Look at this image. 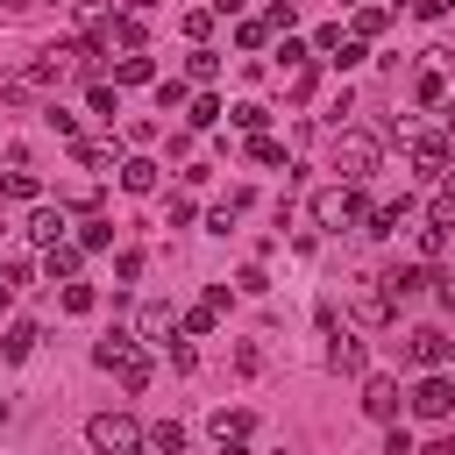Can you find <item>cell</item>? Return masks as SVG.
Masks as SVG:
<instances>
[{
  "label": "cell",
  "instance_id": "6da1fadb",
  "mask_svg": "<svg viewBox=\"0 0 455 455\" xmlns=\"http://www.w3.org/2000/svg\"><path fill=\"white\" fill-rule=\"evenodd\" d=\"M377 164H384V142H377L370 128H341V135H334V178L363 185V178H377Z\"/></svg>",
  "mask_w": 455,
  "mask_h": 455
},
{
  "label": "cell",
  "instance_id": "7a4b0ae2",
  "mask_svg": "<svg viewBox=\"0 0 455 455\" xmlns=\"http://www.w3.org/2000/svg\"><path fill=\"white\" fill-rule=\"evenodd\" d=\"M306 213H313V228H355V220H370V206H363V192H355L348 178L320 185V192L306 199Z\"/></svg>",
  "mask_w": 455,
  "mask_h": 455
},
{
  "label": "cell",
  "instance_id": "3957f363",
  "mask_svg": "<svg viewBox=\"0 0 455 455\" xmlns=\"http://www.w3.org/2000/svg\"><path fill=\"white\" fill-rule=\"evenodd\" d=\"M92 363H100V370H114L128 391H142V384H149V355H142V341H135V334H107V341L92 348Z\"/></svg>",
  "mask_w": 455,
  "mask_h": 455
},
{
  "label": "cell",
  "instance_id": "277c9868",
  "mask_svg": "<svg viewBox=\"0 0 455 455\" xmlns=\"http://www.w3.org/2000/svg\"><path fill=\"white\" fill-rule=\"evenodd\" d=\"M85 441H92V455H135L149 434H142L128 412H92V419H85Z\"/></svg>",
  "mask_w": 455,
  "mask_h": 455
},
{
  "label": "cell",
  "instance_id": "5b68a950",
  "mask_svg": "<svg viewBox=\"0 0 455 455\" xmlns=\"http://www.w3.org/2000/svg\"><path fill=\"white\" fill-rule=\"evenodd\" d=\"M448 355H455V341H448L441 327H412V334L398 341V363H405V370H441Z\"/></svg>",
  "mask_w": 455,
  "mask_h": 455
},
{
  "label": "cell",
  "instance_id": "8992f818",
  "mask_svg": "<svg viewBox=\"0 0 455 455\" xmlns=\"http://www.w3.org/2000/svg\"><path fill=\"white\" fill-rule=\"evenodd\" d=\"M405 405H412L419 419H448V412H455V384H448L441 370H427V377L412 384V398H405Z\"/></svg>",
  "mask_w": 455,
  "mask_h": 455
},
{
  "label": "cell",
  "instance_id": "52a82bcc",
  "mask_svg": "<svg viewBox=\"0 0 455 455\" xmlns=\"http://www.w3.org/2000/svg\"><path fill=\"white\" fill-rule=\"evenodd\" d=\"M377 284H384V299H391V306H405V299H419L434 277H427V263H398V270H384Z\"/></svg>",
  "mask_w": 455,
  "mask_h": 455
},
{
  "label": "cell",
  "instance_id": "ba28073f",
  "mask_svg": "<svg viewBox=\"0 0 455 455\" xmlns=\"http://www.w3.org/2000/svg\"><path fill=\"white\" fill-rule=\"evenodd\" d=\"M327 363H334V370H348V377H363V370H370L363 334H334V327H327Z\"/></svg>",
  "mask_w": 455,
  "mask_h": 455
},
{
  "label": "cell",
  "instance_id": "9c48e42d",
  "mask_svg": "<svg viewBox=\"0 0 455 455\" xmlns=\"http://www.w3.org/2000/svg\"><path fill=\"white\" fill-rule=\"evenodd\" d=\"M363 412L391 427V419H398V377H370V384H363Z\"/></svg>",
  "mask_w": 455,
  "mask_h": 455
},
{
  "label": "cell",
  "instance_id": "30bf717a",
  "mask_svg": "<svg viewBox=\"0 0 455 455\" xmlns=\"http://www.w3.org/2000/svg\"><path fill=\"white\" fill-rule=\"evenodd\" d=\"M412 171H419V178H448V142H441V135H419V142H412Z\"/></svg>",
  "mask_w": 455,
  "mask_h": 455
},
{
  "label": "cell",
  "instance_id": "8fae6325",
  "mask_svg": "<svg viewBox=\"0 0 455 455\" xmlns=\"http://www.w3.org/2000/svg\"><path fill=\"white\" fill-rule=\"evenodd\" d=\"M405 213H412V199L398 192V199H384V206H370V220H363V235H377V242H384V235H398V220H405Z\"/></svg>",
  "mask_w": 455,
  "mask_h": 455
},
{
  "label": "cell",
  "instance_id": "7c38bea8",
  "mask_svg": "<svg viewBox=\"0 0 455 455\" xmlns=\"http://www.w3.org/2000/svg\"><path fill=\"white\" fill-rule=\"evenodd\" d=\"M135 327H142V341H171V334H178V313H171L164 299H149V306L135 313Z\"/></svg>",
  "mask_w": 455,
  "mask_h": 455
},
{
  "label": "cell",
  "instance_id": "4fadbf2b",
  "mask_svg": "<svg viewBox=\"0 0 455 455\" xmlns=\"http://www.w3.org/2000/svg\"><path fill=\"white\" fill-rule=\"evenodd\" d=\"M28 242H36V249L64 242V206H36V213H28Z\"/></svg>",
  "mask_w": 455,
  "mask_h": 455
},
{
  "label": "cell",
  "instance_id": "5bb4252c",
  "mask_svg": "<svg viewBox=\"0 0 455 455\" xmlns=\"http://www.w3.org/2000/svg\"><path fill=\"white\" fill-rule=\"evenodd\" d=\"M78 263H85V249H78V242H50V249H43V270H50V277H64V284L78 277Z\"/></svg>",
  "mask_w": 455,
  "mask_h": 455
},
{
  "label": "cell",
  "instance_id": "9a60e30c",
  "mask_svg": "<svg viewBox=\"0 0 455 455\" xmlns=\"http://www.w3.org/2000/svg\"><path fill=\"white\" fill-rule=\"evenodd\" d=\"M36 341H43V327H36V320H14V327H7V341H0V355H7V363H28V348H36Z\"/></svg>",
  "mask_w": 455,
  "mask_h": 455
},
{
  "label": "cell",
  "instance_id": "2e32d148",
  "mask_svg": "<svg viewBox=\"0 0 455 455\" xmlns=\"http://www.w3.org/2000/svg\"><path fill=\"white\" fill-rule=\"evenodd\" d=\"M256 434V412L249 405H235V412H213V441H249Z\"/></svg>",
  "mask_w": 455,
  "mask_h": 455
},
{
  "label": "cell",
  "instance_id": "e0dca14e",
  "mask_svg": "<svg viewBox=\"0 0 455 455\" xmlns=\"http://www.w3.org/2000/svg\"><path fill=\"white\" fill-rule=\"evenodd\" d=\"M121 192H135V199L156 192V164H149V156H128V164H121Z\"/></svg>",
  "mask_w": 455,
  "mask_h": 455
},
{
  "label": "cell",
  "instance_id": "ac0fdd59",
  "mask_svg": "<svg viewBox=\"0 0 455 455\" xmlns=\"http://www.w3.org/2000/svg\"><path fill=\"white\" fill-rule=\"evenodd\" d=\"M149 78H156V64H149L142 50H128V57L114 64V85H149Z\"/></svg>",
  "mask_w": 455,
  "mask_h": 455
},
{
  "label": "cell",
  "instance_id": "d6986e66",
  "mask_svg": "<svg viewBox=\"0 0 455 455\" xmlns=\"http://www.w3.org/2000/svg\"><path fill=\"white\" fill-rule=\"evenodd\" d=\"M149 448H156V455H185V427H178V419H156V427H149Z\"/></svg>",
  "mask_w": 455,
  "mask_h": 455
},
{
  "label": "cell",
  "instance_id": "ffe728a7",
  "mask_svg": "<svg viewBox=\"0 0 455 455\" xmlns=\"http://www.w3.org/2000/svg\"><path fill=\"white\" fill-rule=\"evenodd\" d=\"M228 121H235L242 135H263V121H270V107H256V100H242V107H228Z\"/></svg>",
  "mask_w": 455,
  "mask_h": 455
},
{
  "label": "cell",
  "instance_id": "44dd1931",
  "mask_svg": "<svg viewBox=\"0 0 455 455\" xmlns=\"http://www.w3.org/2000/svg\"><path fill=\"white\" fill-rule=\"evenodd\" d=\"M213 320H220V306H213V299H199V306H185V313H178V327H185V334H206Z\"/></svg>",
  "mask_w": 455,
  "mask_h": 455
},
{
  "label": "cell",
  "instance_id": "7402d4cb",
  "mask_svg": "<svg viewBox=\"0 0 455 455\" xmlns=\"http://www.w3.org/2000/svg\"><path fill=\"white\" fill-rule=\"evenodd\" d=\"M427 220H434V228H455V185H441V192L427 199Z\"/></svg>",
  "mask_w": 455,
  "mask_h": 455
},
{
  "label": "cell",
  "instance_id": "603a6c76",
  "mask_svg": "<svg viewBox=\"0 0 455 455\" xmlns=\"http://www.w3.org/2000/svg\"><path fill=\"white\" fill-rule=\"evenodd\" d=\"M391 28V7H355V36H384Z\"/></svg>",
  "mask_w": 455,
  "mask_h": 455
},
{
  "label": "cell",
  "instance_id": "cb8c5ba5",
  "mask_svg": "<svg viewBox=\"0 0 455 455\" xmlns=\"http://www.w3.org/2000/svg\"><path fill=\"white\" fill-rule=\"evenodd\" d=\"M85 100H92V114H107V121H114V114H121V92H114V85H107V78H92V92H85Z\"/></svg>",
  "mask_w": 455,
  "mask_h": 455
},
{
  "label": "cell",
  "instance_id": "d4e9b609",
  "mask_svg": "<svg viewBox=\"0 0 455 455\" xmlns=\"http://www.w3.org/2000/svg\"><path fill=\"white\" fill-rule=\"evenodd\" d=\"M249 164H284V142L277 135H249Z\"/></svg>",
  "mask_w": 455,
  "mask_h": 455
},
{
  "label": "cell",
  "instance_id": "484cf974",
  "mask_svg": "<svg viewBox=\"0 0 455 455\" xmlns=\"http://www.w3.org/2000/svg\"><path fill=\"white\" fill-rule=\"evenodd\" d=\"M0 192H7V199H36L43 185H36V171H7V178H0Z\"/></svg>",
  "mask_w": 455,
  "mask_h": 455
},
{
  "label": "cell",
  "instance_id": "4316f807",
  "mask_svg": "<svg viewBox=\"0 0 455 455\" xmlns=\"http://www.w3.org/2000/svg\"><path fill=\"white\" fill-rule=\"evenodd\" d=\"M192 78H199V85H213V78H220V57H213V50H206V43H199V50H192Z\"/></svg>",
  "mask_w": 455,
  "mask_h": 455
},
{
  "label": "cell",
  "instance_id": "83f0119b",
  "mask_svg": "<svg viewBox=\"0 0 455 455\" xmlns=\"http://www.w3.org/2000/svg\"><path fill=\"white\" fill-rule=\"evenodd\" d=\"M185 121H192V128H213V121H220V100H213V92H199V100H192V114H185Z\"/></svg>",
  "mask_w": 455,
  "mask_h": 455
},
{
  "label": "cell",
  "instance_id": "f1b7e54d",
  "mask_svg": "<svg viewBox=\"0 0 455 455\" xmlns=\"http://www.w3.org/2000/svg\"><path fill=\"white\" fill-rule=\"evenodd\" d=\"M107 242H114V228H107V220H100V213H92V220H85V228H78V249H107Z\"/></svg>",
  "mask_w": 455,
  "mask_h": 455
},
{
  "label": "cell",
  "instance_id": "f546056e",
  "mask_svg": "<svg viewBox=\"0 0 455 455\" xmlns=\"http://www.w3.org/2000/svg\"><path fill=\"white\" fill-rule=\"evenodd\" d=\"M441 249H448V228H434V220H427V228H419V263H434Z\"/></svg>",
  "mask_w": 455,
  "mask_h": 455
},
{
  "label": "cell",
  "instance_id": "4dcf8cb0",
  "mask_svg": "<svg viewBox=\"0 0 455 455\" xmlns=\"http://www.w3.org/2000/svg\"><path fill=\"white\" fill-rule=\"evenodd\" d=\"M441 92H448V85H441V71H419V85H412V100H419V107H434Z\"/></svg>",
  "mask_w": 455,
  "mask_h": 455
},
{
  "label": "cell",
  "instance_id": "1f68e13d",
  "mask_svg": "<svg viewBox=\"0 0 455 455\" xmlns=\"http://www.w3.org/2000/svg\"><path fill=\"white\" fill-rule=\"evenodd\" d=\"M156 107H164V114L185 107V78H156Z\"/></svg>",
  "mask_w": 455,
  "mask_h": 455
},
{
  "label": "cell",
  "instance_id": "d6a6232c",
  "mask_svg": "<svg viewBox=\"0 0 455 455\" xmlns=\"http://www.w3.org/2000/svg\"><path fill=\"white\" fill-rule=\"evenodd\" d=\"M78 164H85V171H107L114 149H107V142H78Z\"/></svg>",
  "mask_w": 455,
  "mask_h": 455
},
{
  "label": "cell",
  "instance_id": "836d02e7",
  "mask_svg": "<svg viewBox=\"0 0 455 455\" xmlns=\"http://www.w3.org/2000/svg\"><path fill=\"white\" fill-rule=\"evenodd\" d=\"M64 313H92V284L71 277V284H64Z\"/></svg>",
  "mask_w": 455,
  "mask_h": 455
},
{
  "label": "cell",
  "instance_id": "e575fe53",
  "mask_svg": "<svg viewBox=\"0 0 455 455\" xmlns=\"http://www.w3.org/2000/svg\"><path fill=\"white\" fill-rule=\"evenodd\" d=\"M384 455H419V448H412V434H405L398 419H391V434H384Z\"/></svg>",
  "mask_w": 455,
  "mask_h": 455
},
{
  "label": "cell",
  "instance_id": "d590c367",
  "mask_svg": "<svg viewBox=\"0 0 455 455\" xmlns=\"http://www.w3.org/2000/svg\"><path fill=\"white\" fill-rule=\"evenodd\" d=\"M235 36H242V50H263V36H270V21H242Z\"/></svg>",
  "mask_w": 455,
  "mask_h": 455
},
{
  "label": "cell",
  "instance_id": "8d00e7d4",
  "mask_svg": "<svg viewBox=\"0 0 455 455\" xmlns=\"http://www.w3.org/2000/svg\"><path fill=\"white\" fill-rule=\"evenodd\" d=\"M334 64L348 71V64H363V36H341V50H334Z\"/></svg>",
  "mask_w": 455,
  "mask_h": 455
},
{
  "label": "cell",
  "instance_id": "74e56055",
  "mask_svg": "<svg viewBox=\"0 0 455 455\" xmlns=\"http://www.w3.org/2000/svg\"><path fill=\"white\" fill-rule=\"evenodd\" d=\"M164 220H171V228H185V220H192V199H185V192H171V206H164Z\"/></svg>",
  "mask_w": 455,
  "mask_h": 455
},
{
  "label": "cell",
  "instance_id": "f35d334b",
  "mask_svg": "<svg viewBox=\"0 0 455 455\" xmlns=\"http://www.w3.org/2000/svg\"><path fill=\"white\" fill-rule=\"evenodd\" d=\"M0 277H7L14 291H21V284H28V256H7V263H0Z\"/></svg>",
  "mask_w": 455,
  "mask_h": 455
},
{
  "label": "cell",
  "instance_id": "ab89813d",
  "mask_svg": "<svg viewBox=\"0 0 455 455\" xmlns=\"http://www.w3.org/2000/svg\"><path fill=\"white\" fill-rule=\"evenodd\" d=\"M235 284H242V291H249V299H263V291H270V277H263V270H256V263H249V270H242V277H235Z\"/></svg>",
  "mask_w": 455,
  "mask_h": 455
},
{
  "label": "cell",
  "instance_id": "60d3db41",
  "mask_svg": "<svg viewBox=\"0 0 455 455\" xmlns=\"http://www.w3.org/2000/svg\"><path fill=\"white\" fill-rule=\"evenodd\" d=\"M412 14H419V21H441V14H448V0H412Z\"/></svg>",
  "mask_w": 455,
  "mask_h": 455
},
{
  "label": "cell",
  "instance_id": "b9f144b4",
  "mask_svg": "<svg viewBox=\"0 0 455 455\" xmlns=\"http://www.w3.org/2000/svg\"><path fill=\"white\" fill-rule=\"evenodd\" d=\"M434 284H441V306L455 313V270H448V277H434Z\"/></svg>",
  "mask_w": 455,
  "mask_h": 455
},
{
  "label": "cell",
  "instance_id": "7bdbcfd3",
  "mask_svg": "<svg viewBox=\"0 0 455 455\" xmlns=\"http://www.w3.org/2000/svg\"><path fill=\"white\" fill-rule=\"evenodd\" d=\"M213 455H249V441H213Z\"/></svg>",
  "mask_w": 455,
  "mask_h": 455
},
{
  "label": "cell",
  "instance_id": "ee69618b",
  "mask_svg": "<svg viewBox=\"0 0 455 455\" xmlns=\"http://www.w3.org/2000/svg\"><path fill=\"white\" fill-rule=\"evenodd\" d=\"M419 455H455V441H448V434H441V441H427V448H419Z\"/></svg>",
  "mask_w": 455,
  "mask_h": 455
},
{
  "label": "cell",
  "instance_id": "f6af8a7d",
  "mask_svg": "<svg viewBox=\"0 0 455 455\" xmlns=\"http://www.w3.org/2000/svg\"><path fill=\"white\" fill-rule=\"evenodd\" d=\"M0 7H7V14H28V7H36V0H0Z\"/></svg>",
  "mask_w": 455,
  "mask_h": 455
},
{
  "label": "cell",
  "instance_id": "bcb514c9",
  "mask_svg": "<svg viewBox=\"0 0 455 455\" xmlns=\"http://www.w3.org/2000/svg\"><path fill=\"white\" fill-rule=\"evenodd\" d=\"M7 306H14V284H7V277H0V313H7Z\"/></svg>",
  "mask_w": 455,
  "mask_h": 455
},
{
  "label": "cell",
  "instance_id": "7dc6e473",
  "mask_svg": "<svg viewBox=\"0 0 455 455\" xmlns=\"http://www.w3.org/2000/svg\"><path fill=\"white\" fill-rule=\"evenodd\" d=\"M448 142H455V114H448Z\"/></svg>",
  "mask_w": 455,
  "mask_h": 455
},
{
  "label": "cell",
  "instance_id": "c3c4849f",
  "mask_svg": "<svg viewBox=\"0 0 455 455\" xmlns=\"http://www.w3.org/2000/svg\"><path fill=\"white\" fill-rule=\"evenodd\" d=\"M64 7H78V0H64Z\"/></svg>",
  "mask_w": 455,
  "mask_h": 455
},
{
  "label": "cell",
  "instance_id": "681fc988",
  "mask_svg": "<svg viewBox=\"0 0 455 455\" xmlns=\"http://www.w3.org/2000/svg\"><path fill=\"white\" fill-rule=\"evenodd\" d=\"M448 7H455V0H448Z\"/></svg>",
  "mask_w": 455,
  "mask_h": 455
}]
</instances>
